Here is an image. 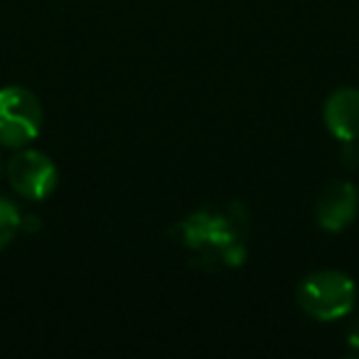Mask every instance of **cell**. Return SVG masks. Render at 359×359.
<instances>
[{
	"instance_id": "9c48e42d",
	"label": "cell",
	"mask_w": 359,
	"mask_h": 359,
	"mask_svg": "<svg viewBox=\"0 0 359 359\" xmlns=\"http://www.w3.org/2000/svg\"><path fill=\"white\" fill-rule=\"evenodd\" d=\"M0 170H3V168H0Z\"/></svg>"
},
{
	"instance_id": "3957f363",
	"label": "cell",
	"mask_w": 359,
	"mask_h": 359,
	"mask_svg": "<svg viewBox=\"0 0 359 359\" xmlns=\"http://www.w3.org/2000/svg\"><path fill=\"white\" fill-rule=\"evenodd\" d=\"M8 182L11 187L25 200H45L55 192L57 180V165L52 158L42 150H20L13 155V160L6 168Z\"/></svg>"
},
{
	"instance_id": "6da1fadb",
	"label": "cell",
	"mask_w": 359,
	"mask_h": 359,
	"mask_svg": "<svg viewBox=\"0 0 359 359\" xmlns=\"http://www.w3.org/2000/svg\"><path fill=\"white\" fill-rule=\"evenodd\" d=\"M357 285L342 271H315L298 285V305L315 320H339L352 313Z\"/></svg>"
},
{
	"instance_id": "ba28073f",
	"label": "cell",
	"mask_w": 359,
	"mask_h": 359,
	"mask_svg": "<svg viewBox=\"0 0 359 359\" xmlns=\"http://www.w3.org/2000/svg\"><path fill=\"white\" fill-rule=\"evenodd\" d=\"M349 344H352L354 349H359V320L352 325V330H349Z\"/></svg>"
},
{
	"instance_id": "5b68a950",
	"label": "cell",
	"mask_w": 359,
	"mask_h": 359,
	"mask_svg": "<svg viewBox=\"0 0 359 359\" xmlns=\"http://www.w3.org/2000/svg\"><path fill=\"white\" fill-rule=\"evenodd\" d=\"M325 126L339 140H359V89L344 86L327 96L325 101Z\"/></svg>"
},
{
	"instance_id": "8992f818",
	"label": "cell",
	"mask_w": 359,
	"mask_h": 359,
	"mask_svg": "<svg viewBox=\"0 0 359 359\" xmlns=\"http://www.w3.org/2000/svg\"><path fill=\"white\" fill-rule=\"evenodd\" d=\"M22 229V215L11 200L0 197V251L6 249L15 234Z\"/></svg>"
},
{
	"instance_id": "7a4b0ae2",
	"label": "cell",
	"mask_w": 359,
	"mask_h": 359,
	"mask_svg": "<svg viewBox=\"0 0 359 359\" xmlns=\"http://www.w3.org/2000/svg\"><path fill=\"white\" fill-rule=\"evenodd\" d=\"M42 104L25 86L0 89V145L22 148L37 138L42 128Z\"/></svg>"
},
{
	"instance_id": "277c9868",
	"label": "cell",
	"mask_w": 359,
	"mask_h": 359,
	"mask_svg": "<svg viewBox=\"0 0 359 359\" xmlns=\"http://www.w3.org/2000/svg\"><path fill=\"white\" fill-rule=\"evenodd\" d=\"M359 212V192L347 180H334L323 187L315 205L318 224L325 231H342L354 222Z\"/></svg>"
},
{
	"instance_id": "52a82bcc",
	"label": "cell",
	"mask_w": 359,
	"mask_h": 359,
	"mask_svg": "<svg viewBox=\"0 0 359 359\" xmlns=\"http://www.w3.org/2000/svg\"><path fill=\"white\" fill-rule=\"evenodd\" d=\"M22 229H30V231L40 229V222H37V217H32V215H22Z\"/></svg>"
}]
</instances>
